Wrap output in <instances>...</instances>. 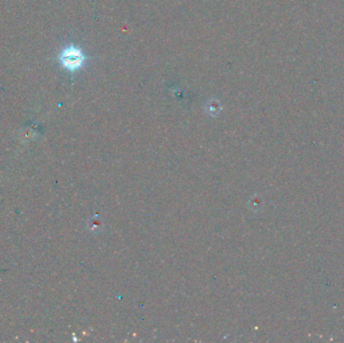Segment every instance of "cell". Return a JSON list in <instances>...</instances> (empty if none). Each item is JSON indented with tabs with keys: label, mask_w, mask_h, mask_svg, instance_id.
I'll return each instance as SVG.
<instances>
[{
	"label": "cell",
	"mask_w": 344,
	"mask_h": 343,
	"mask_svg": "<svg viewBox=\"0 0 344 343\" xmlns=\"http://www.w3.org/2000/svg\"><path fill=\"white\" fill-rule=\"evenodd\" d=\"M86 61L87 57L84 52L74 45L64 48L59 55L61 66L71 73H75L82 69Z\"/></svg>",
	"instance_id": "obj_1"
}]
</instances>
